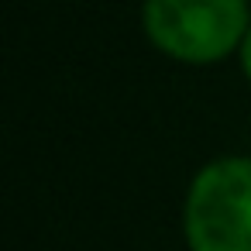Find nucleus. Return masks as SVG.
<instances>
[{"instance_id":"nucleus-1","label":"nucleus","mask_w":251,"mask_h":251,"mask_svg":"<svg viewBox=\"0 0 251 251\" xmlns=\"http://www.w3.org/2000/svg\"><path fill=\"white\" fill-rule=\"evenodd\" d=\"M141 28L165 59L210 66L237 55L251 14L248 0H145Z\"/></svg>"},{"instance_id":"nucleus-2","label":"nucleus","mask_w":251,"mask_h":251,"mask_svg":"<svg viewBox=\"0 0 251 251\" xmlns=\"http://www.w3.org/2000/svg\"><path fill=\"white\" fill-rule=\"evenodd\" d=\"M186 241L193 251H251V158H217L193 179Z\"/></svg>"},{"instance_id":"nucleus-3","label":"nucleus","mask_w":251,"mask_h":251,"mask_svg":"<svg viewBox=\"0 0 251 251\" xmlns=\"http://www.w3.org/2000/svg\"><path fill=\"white\" fill-rule=\"evenodd\" d=\"M237 62H241L244 79L251 83V28H248V35H244V42H241V49H237Z\"/></svg>"}]
</instances>
